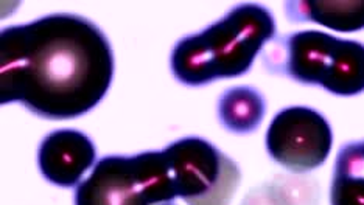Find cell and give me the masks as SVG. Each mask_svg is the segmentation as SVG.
Masks as SVG:
<instances>
[{
  "mask_svg": "<svg viewBox=\"0 0 364 205\" xmlns=\"http://www.w3.org/2000/svg\"><path fill=\"white\" fill-rule=\"evenodd\" d=\"M105 33L77 14H50L0 33V104L70 120L94 109L114 78Z\"/></svg>",
  "mask_w": 364,
  "mask_h": 205,
  "instance_id": "6da1fadb",
  "label": "cell"
},
{
  "mask_svg": "<svg viewBox=\"0 0 364 205\" xmlns=\"http://www.w3.org/2000/svg\"><path fill=\"white\" fill-rule=\"evenodd\" d=\"M274 36L276 22L268 8L237 5L210 27L179 40L171 52V72L186 86L242 77Z\"/></svg>",
  "mask_w": 364,
  "mask_h": 205,
  "instance_id": "7a4b0ae2",
  "label": "cell"
},
{
  "mask_svg": "<svg viewBox=\"0 0 364 205\" xmlns=\"http://www.w3.org/2000/svg\"><path fill=\"white\" fill-rule=\"evenodd\" d=\"M176 198L164 151L106 155L75 190V205H161Z\"/></svg>",
  "mask_w": 364,
  "mask_h": 205,
  "instance_id": "3957f363",
  "label": "cell"
},
{
  "mask_svg": "<svg viewBox=\"0 0 364 205\" xmlns=\"http://www.w3.org/2000/svg\"><path fill=\"white\" fill-rule=\"evenodd\" d=\"M176 196L187 205H229L240 185L237 163L201 137H186L162 150Z\"/></svg>",
  "mask_w": 364,
  "mask_h": 205,
  "instance_id": "277c9868",
  "label": "cell"
},
{
  "mask_svg": "<svg viewBox=\"0 0 364 205\" xmlns=\"http://www.w3.org/2000/svg\"><path fill=\"white\" fill-rule=\"evenodd\" d=\"M264 143L272 160L293 173H307L327 160L333 134L322 113L291 106L272 118Z\"/></svg>",
  "mask_w": 364,
  "mask_h": 205,
  "instance_id": "5b68a950",
  "label": "cell"
},
{
  "mask_svg": "<svg viewBox=\"0 0 364 205\" xmlns=\"http://www.w3.org/2000/svg\"><path fill=\"white\" fill-rule=\"evenodd\" d=\"M338 38L324 31L305 30L276 40L263 56L271 72L285 73L302 84H319L324 79Z\"/></svg>",
  "mask_w": 364,
  "mask_h": 205,
  "instance_id": "8992f818",
  "label": "cell"
},
{
  "mask_svg": "<svg viewBox=\"0 0 364 205\" xmlns=\"http://www.w3.org/2000/svg\"><path fill=\"white\" fill-rule=\"evenodd\" d=\"M95 145L85 133L77 129L53 131L39 145L38 165L48 182L72 188L94 167Z\"/></svg>",
  "mask_w": 364,
  "mask_h": 205,
  "instance_id": "52a82bcc",
  "label": "cell"
},
{
  "mask_svg": "<svg viewBox=\"0 0 364 205\" xmlns=\"http://www.w3.org/2000/svg\"><path fill=\"white\" fill-rule=\"evenodd\" d=\"M321 86L330 94L352 96L364 92V44L339 39Z\"/></svg>",
  "mask_w": 364,
  "mask_h": 205,
  "instance_id": "ba28073f",
  "label": "cell"
},
{
  "mask_svg": "<svg viewBox=\"0 0 364 205\" xmlns=\"http://www.w3.org/2000/svg\"><path fill=\"white\" fill-rule=\"evenodd\" d=\"M287 14L293 22H314L335 31L352 33L364 28V0L358 2H291Z\"/></svg>",
  "mask_w": 364,
  "mask_h": 205,
  "instance_id": "9c48e42d",
  "label": "cell"
},
{
  "mask_svg": "<svg viewBox=\"0 0 364 205\" xmlns=\"http://www.w3.org/2000/svg\"><path fill=\"white\" fill-rule=\"evenodd\" d=\"M267 103L257 89L240 86L226 90L218 100L221 125L230 133L247 134L260 126Z\"/></svg>",
  "mask_w": 364,
  "mask_h": 205,
  "instance_id": "30bf717a",
  "label": "cell"
},
{
  "mask_svg": "<svg viewBox=\"0 0 364 205\" xmlns=\"http://www.w3.org/2000/svg\"><path fill=\"white\" fill-rule=\"evenodd\" d=\"M330 202L332 205H364V157L361 143H347L338 153Z\"/></svg>",
  "mask_w": 364,
  "mask_h": 205,
  "instance_id": "8fae6325",
  "label": "cell"
},
{
  "mask_svg": "<svg viewBox=\"0 0 364 205\" xmlns=\"http://www.w3.org/2000/svg\"><path fill=\"white\" fill-rule=\"evenodd\" d=\"M243 205H291L288 204V198L280 193V190L272 184L263 185L259 190L251 192L250 196L245 199Z\"/></svg>",
  "mask_w": 364,
  "mask_h": 205,
  "instance_id": "7c38bea8",
  "label": "cell"
},
{
  "mask_svg": "<svg viewBox=\"0 0 364 205\" xmlns=\"http://www.w3.org/2000/svg\"><path fill=\"white\" fill-rule=\"evenodd\" d=\"M361 143V151H363V157H364V142H360Z\"/></svg>",
  "mask_w": 364,
  "mask_h": 205,
  "instance_id": "4fadbf2b",
  "label": "cell"
},
{
  "mask_svg": "<svg viewBox=\"0 0 364 205\" xmlns=\"http://www.w3.org/2000/svg\"><path fill=\"white\" fill-rule=\"evenodd\" d=\"M161 205H176V204H173V202H167V204H161Z\"/></svg>",
  "mask_w": 364,
  "mask_h": 205,
  "instance_id": "5bb4252c",
  "label": "cell"
}]
</instances>
